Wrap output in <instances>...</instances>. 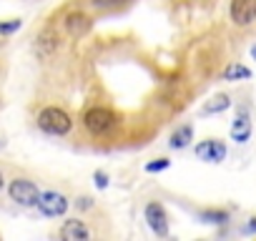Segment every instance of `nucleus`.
I'll use <instances>...</instances> for the list:
<instances>
[{"instance_id": "f257e3e1", "label": "nucleus", "mask_w": 256, "mask_h": 241, "mask_svg": "<svg viewBox=\"0 0 256 241\" xmlns=\"http://www.w3.org/2000/svg\"><path fill=\"white\" fill-rule=\"evenodd\" d=\"M38 128L50 134V136H66L73 128V120H70V116L63 108L50 106V108H43L38 113Z\"/></svg>"}, {"instance_id": "f03ea898", "label": "nucleus", "mask_w": 256, "mask_h": 241, "mask_svg": "<svg viewBox=\"0 0 256 241\" xmlns=\"http://www.w3.org/2000/svg\"><path fill=\"white\" fill-rule=\"evenodd\" d=\"M83 124H86V128H88L93 136H103V134L113 131L116 116H113L108 108H90V110L83 116Z\"/></svg>"}, {"instance_id": "7ed1b4c3", "label": "nucleus", "mask_w": 256, "mask_h": 241, "mask_svg": "<svg viewBox=\"0 0 256 241\" xmlns=\"http://www.w3.org/2000/svg\"><path fill=\"white\" fill-rule=\"evenodd\" d=\"M8 194H10V198H13L18 206H36V204H38V196H40V191L36 188V184H33V181H26V178L10 181Z\"/></svg>"}, {"instance_id": "20e7f679", "label": "nucleus", "mask_w": 256, "mask_h": 241, "mask_svg": "<svg viewBox=\"0 0 256 241\" xmlns=\"http://www.w3.org/2000/svg\"><path fill=\"white\" fill-rule=\"evenodd\" d=\"M36 206L46 216H63L68 211V198L63 194H58V191H46V194L38 196V204Z\"/></svg>"}, {"instance_id": "39448f33", "label": "nucleus", "mask_w": 256, "mask_h": 241, "mask_svg": "<svg viewBox=\"0 0 256 241\" xmlns=\"http://www.w3.org/2000/svg\"><path fill=\"white\" fill-rule=\"evenodd\" d=\"M248 136H251V113H248V106H238L236 118L231 124V138L236 144H246Z\"/></svg>"}, {"instance_id": "423d86ee", "label": "nucleus", "mask_w": 256, "mask_h": 241, "mask_svg": "<svg viewBox=\"0 0 256 241\" xmlns=\"http://www.w3.org/2000/svg\"><path fill=\"white\" fill-rule=\"evenodd\" d=\"M146 221H148V228L156 234V236H168V216H166V211H164V206L161 204H148L146 206Z\"/></svg>"}, {"instance_id": "0eeeda50", "label": "nucleus", "mask_w": 256, "mask_h": 241, "mask_svg": "<svg viewBox=\"0 0 256 241\" xmlns=\"http://www.w3.org/2000/svg\"><path fill=\"white\" fill-rule=\"evenodd\" d=\"M228 13L236 26H248L256 18V0H231Z\"/></svg>"}, {"instance_id": "6e6552de", "label": "nucleus", "mask_w": 256, "mask_h": 241, "mask_svg": "<svg viewBox=\"0 0 256 241\" xmlns=\"http://www.w3.org/2000/svg\"><path fill=\"white\" fill-rule=\"evenodd\" d=\"M196 156L201 158V161H208V164H218V161H224L226 158V146L221 144V141H204V144H198L196 146Z\"/></svg>"}, {"instance_id": "1a4fd4ad", "label": "nucleus", "mask_w": 256, "mask_h": 241, "mask_svg": "<svg viewBox=\"0 0 256 241\" xmlns=\"http://www.w3.org/2000/svg\"><path fill=\"white\" fill-rule=\"evenodd\" d=\"M90 18L88 16H83V13H70L68 18H66V30L73 36V38H80V36H86L88 30H90Z\"/></svg>"}, {"instance_id": "9d476101", "label": "nucleus", "mask_w": 256, "mask_h": 241, "mask_svg": "<svg viewBox=\"0 0 256 241\" xmlns=\"http://www.w3.org/2000/svg\"><path fill=\"white\" fill-rule=\"evenodd\" d=\"M60 236H63L66 241H86V238H90V231L86 228V224H83V221L70 218V221H66V224H63Z\"/></svg>"}, {"instance_id": "9b49d317", "label": "nucleus", "mask_w": 256, "mask_h": 241, "mask_svg": "<svg viewBox=\"0 0 256 241\" xmlns=\"http://www.w3.org/2000/svg\"><path fill=\"white\" fill-rule=\"evenodd\" d=\"M191 138H194V128H191V126H181V128H176V131L171 134L168 146H171V148H186V146L191 144Z\"/></svg>"}, {"instance_id": "f8f14e48", "label": "nucleus", "mask_w": 256, "mask_h": 241, "mask_svg": "<svg viewBox=\"0 0 256 241\" xmlns=\"http://www.w3.org/2000/svg\"><path fill=\"white\" fill-rule=\"evenodd\" d=\"M228 106H231V98H228L226 93H216V96L204 106V113H224Z\"/></svg>"}, {"instance_id": "ddd939ff", "label": "nucleus", "mask_w": 256, "mask_h": 241, "mask_svg": "<svg viewBox=\"0 0 256 241\" xmlns=\"http://www.w3.org/2000/svg\"><path fill=\"white\" fill-rule=\"evenodd\" d=\"M248 76H251V70L246 66H238V63H234L224 70V80H238V78H248Z\"/></svg>"}, {"instance_id": "4468645a", "label": "nucleus", "mask_w": 256, "mask_h": 241, "mask_svg": "<svg viewBox=\"0 0 256 241\" xmlns=\"http://www.w3.org/2000/svg\"><path fill=\"white\" fill-rule=\"evenodd\" d=\"M198 216H201L204 224H226L228 221V214L226 211H214V208L211 211H201Z\"/></svg>"}, {"instance_id": "2eb2a0df", "label": "nucleus", "mask_w": 256, "mask_h": 241, "mask_svg": "<svg viewBox=\"0 0 256 241\" xmlns=\"http://www.w3.org/2000/svg\"><path fill=\"white\" fill-rule=\"evenodd\" d=\"M20 20L16 18V20H6V23H0V36H13L16 30H20Z\"/></svg>"}, {"instance_id": "dca6fc26", "label": "nucleus", "mask_w": 256, "mask_h": 241, "mask_svg": "<svg viewBox=\"0 0 256 241\" xmlns=\"http://www.w3.org/2000/svg\"><path fill=\"white\" fill-rule=\"evenodd\" d=\"M168 166H171V161H168V158H158V161L146 164V171H148V174H156V171H166Z\"/></svg>"}, {"instance_id": "f3484780", "label": "nucleus", "mask_w": 256, "mask_h": 241, "mask_svg": "<svg viewBox=\"0 0 256 241\" xmlns=\"http://www.w3.org/2000/svg\"><path fill=\"white\" fill-rule=\"evenodd\" d=\"M93 181H96V186L103 191V188H108V174L106 171H96L93 174Z\"/></svg>"}, {"instance_id": "a211bd4d", "label": "nucleus", "mask_w": 256, "mask_h": 241, "mask_svg": "<svg viewBox=\"0 0 256 241\" xmlns=\"http://www.w3.org/2000/svg\"><path fill=\"white\" fill-rule=\"evenodd\" d=\"M118 3H126V0H93V6H98V8H108V6H118Z\"/></svg>"}, {"instance_id": "6ab92c4d", "label": "nucleus", "mask_w": 256, "mask_h": 241, "mask_svg": "<svg viewBox=\"0 0 256 241\" xmlns=\"http://www.w3.org/2000/svg\"><path fill=\"white\" fill-rule=\"evenodd\" d=\"M78 208H90V198H88V196L78 198Z\"/></svg>"}, {"instance_id": "aec40b11", "label": "nucleus", "mask_w": 256, "mask_h": 241, "mask_svg": "<svg viewBox=\"0 0 256 241\" xmlns=\"http://www.w3.org/2000/svg\"><path fill=\"white\" fill-rule=\"evenodd\" d=\"M248 231H256V218H251V221H248Z\"/></svg>"}, {"instance_id": "412c9836", "label": "nucleus", "mask_w": 256, "mask_h": 241, "mask_svg": "<svg viewBox=\"0 0 256 241\" xmlns=\"http://www.w3.org/2000/svg\"><path fill=\"white\" fill-rule=\"evenodd\" d=\"M251 56H254V58H256V46H254V48H251Z\"/></svg>"}, {"instance_id": "4be33fe9", "label": "nucleus", "mask_w": 256, "mask_h": 241, "mask_svg": "<svg viewBox=\"0 0 256 241\" xmlns=\"http://www.w3.org/2000/svg\"><path fill=\"white\" fill-rule=\"evenodd\" d=\"M0 188H3V174H0Z\"/></svg>"}, {"instance_id": "5701e85b", "label": "nucleus", "mask_w": 256, "mask_h": 241, "mask_svg": "<svg viewBox=\"0 0 256 241\" xmlns=\"http://www.w3.org/2000/svg\"><path fill=\"white\" fill-rule=\"evenodd\" d=\"M0 148H3V141H0Z\"/></svg>"}]
</instances>
